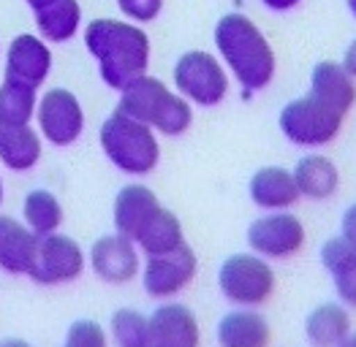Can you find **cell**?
<instances>
[{"label":"cell","instance_id":"6da1fadb","mask_svg":"<svg viewBox=\"0 0 356 347\" xmlns=\"http://www.w3.org/2000/svg\"><path fill=\"white\" fill-rule=\"evenodd\" d=\"M212 41H215L220 62L239 82L245 98L272 85L275 71H277L275 49L250 17L239 11L220 17L212 33Z\"/></svg>","mask_w":356,"mask_h":347},{"label":"cell","instance_id":"7a4b0ae2","mask_svg":"<svg viewBox=\"0 0 356 347\" xmlns=\"http://www.w3.org/2000/svg\"><path fill=\"white\" fill-rule=\"evenodd\" d=\"M85 46L112 90H122L147 74L149 38L131 19H92L85 28Z\"/></svg>","mask_w":356,"mask_h":347},{"label":"cell","instance_id":"3957f363","mask_svg":"<svg viewBox=\"0 0 356 347\" xmlns=\"http://www.w3.org/2000/svg\"><path fill=\"white\" fill-rule=\"evenodd\" d=\"M120 112L145 122L161 136H182L193 125V106L155 76H139L120 90Z\"/></svg>","mask_w":356,"mask_h":347},{"label":"cell","instance_id":"277c9868","mask_svg":"<svg viewBox=\"0 0 356 347\" xmlns=\"http://www.w3.org/2000/svg\"><path fill=\"white\" fill-rule=\"evenodd\" d=\"M98 139L109 163L128 176H145L155 171V166L161 163L158 133L120 109L104 119Z\"/></svg>","mask_w":356,"mask_h":347},{"label":"cell","instance_id":"5b68a950","mask_svg":"<svg viewBox=\"0 0 356 347\" xmlns=\"http://www.w3.org/2000/svg\"><path fill=\"white\" fill-rule=\"evenodd\" d=\"M343 119L346 117L340 112H334L324 101H318L307 92L302 98L289 101L280 109L277 125H280V133L291 144L305 146V149H321L340 136Z\"/></svg>","mask_w":356,"mask_h":347},{"label":"cell","instance_id":"8992f818","mask_svg":"<svg viewBox=\"0 0 356 347\" xmlns=\"http://www.w3.org/2000/svg\"><path fill=\"white\" fill-rule=\"evenodd\" d=\"M175 90L191 106H218L229 95V71L218 55L191 49L179 55L172 71Z\"/></svg>","mask_w":356,"mask_h":347},{"label":"cell","instance_id":"52a82bcc","mask_svg":"<svg viewBox=\"0 0 356 347\" xmlns=\"http://www.w3.org/2000/svg\"><path fill=\"white\" fill-rule=\"evenodd\" d=\"M218 288L234 307L259 310L275 293V271L267 258L256 253H237L220 263Z\"/></svg>","mask_w":356,"mask_h":347},{"label":"cell","instance_id":"ba28073f","mask_svg":"<svg viewBox=\"0 0 356 347\" xmlns=\"http://www.w3.org/2000/svg\"><path fill=\"white\" fill-rule=\"evenodd\" d=\"M35 122L41 139L55 146H71L85 133V109L71 90L52 87L38 98Z\"/></svg>","mask_w":356,"mask_h":347},{"label":"cell","instance_id":"9c48e42d","mask_svg":"<svg viewBox=\"0 0 356 347\" xmlns=\"http://www.w3.org/2000/svg\"><path fill=\"white\" fill-rule=\"evenodd\" d=\"M85 271V250L65 233H49L38 239L35 258L28 277L38 285H68Z\"/></svg>","mask_w":356,"mask_h":347},{"label":"cell","instance_id":"30bf717a","mask_svg":"<svg viewBox=\"0 0 356 347\" xmlns=\"http://www.w3.org/2000/svg\"><path fill=\"white\" fill-rule=\"evenodd\" d=\"M305 226L291 209L283 212H267L264 217L253 220L248 228V247L250 253L267 260L294 258L305 247Z\"/></svg>","mask_w":356,"mask_h":347},{"label":"cell","instance_id":"8fae6325","mask_svg":"<svg viewBox=\"0 0 356 347\" xmlns=\"http://www.w3.org/2000/svg\"><path fill=\"white\" fill-rule=\"evenodd\" d=\"M196 269H199L196 253L188 244H182L166 255H149L147 263L142 266V285L152 298L172 301L193 282Z\"/></svg>","mask_w":356,"mask_h":347},{"label":"cell","instance_id":"7c38bea8","mask_svg":"<svg viewBox=\"0 0 356 347\" xmlns=\"http://www.w3.org/2000/svg\"><path fill=\"white\" fill-rule=\"evenodd\" d=\"M90 266L98 280H104L109 285H125V282L136 280V274L142 271L139 247H136V242H131L128 236L118 231L101 236L90 247Z\"/></svg>","mask_w":356,"mask_h":347},{"label":"cell","instance_id":"4fadbf2b","mask_svg":"<svg viewBox=\"0 0 356 347\" xmlns=\"http://www.w3.org/2000/svg\"><path fill=\"white\" fill-rule=\"evenodd\" d=\"M49 71H52V52L41 35L22 33L11 38L6 52V79L38 90L47 82Z\"/></svg>","mask_w":356,"mask_h":347},{"label":"cell","instance_id":"5bb4252c","mask_svg":"<svg viewBox=\"0 0 356 347\" xmlns=\"http://www.w3.org/2000/svg\"><path fill=\"white\" fill-rule=\"evenodd\" d=\"M152 347H199L202 328L191 307L179 301H163L149 315Z\"/></svg>","mask_w":356,"mask_h":347},{"label":"cell","instance_id":"9a60e30c","mask_svg":"<svg viewBox=\"0 0 356 347\" xmlns=\"http://www.w3.org/2000/svg\"><path fill=\"white\" fill-rule=\"evenodd\" d=\"M215 337L220 347H269L272 325L259 310L237 307L218 320Z\"/></svg>","mask_w":356,"mask_h":347},{"label":"cell","instance_id":"2e32d148","mask_svg":"<svg viewBox=\"0 0 356 347\" xmlns=\"http://www.w3.org/2000/svg\"><path fill=\"white\" fill-rule=\"evenodd\" d=\"M161 201L145 185H125L115 198V228L128 236L131 242L139 239V233L149 226V220L158 214Z\"/></svg>","mask_w":356,"mask_h":347},{"label":"cell","instance_id":"e0dca14e","mask_svg":"<svg viewBox=\"0 0 356 347\" xmlns=\"http://www.w3.org/2000/svg\"><path fill=\"white\" fill-rule=\"evenodd\" d=\"M310 95L346 117L356 103V79L346 71L343 62L324 60L310 74Z\"/></svg>","mask_w":356,"mask_h":347},{"label":"cell","instance_id":"ac0fdd59","mask_svg":"<svg viewBox=\"0 0 356 347\" xmlns=\"http://www.w3.org/2000/svg\"><path fill=\"white\" fill-rule=\"evenodd\" d=\"M248 193H250V201L264 212H283L299 201L294 174L289 169H280V166L259 169L248 185Z\"/></svg>","mask_w":356,"mask_h":347},{"label":"cell","instance_id":"d6986e66","mask_svg":"<svg viewBox=\"0 0 356 347\" xmlns=\"http://www.w3.org/2000/svg\"><path fill=\"white\" fill-rule=\"evenodd\" d=\"M38 236L25 223L0 214V269L8 274H28L35 258Z\"/></svg>","mask_w":356,"mask_h":347},{"label":"cell","instance_id":"ffe728a7","mask_svg":"<svg viewBox=\"0 0 356 347\" xmlns=\"http://www.w3.org/2000/svg\"><path fill=\"white\" fill-rule=\"evenodd\" d=\"M41 133L33 125L0 122V163L11 171H30L41 160Z\"/></svg>","mask_w":356,"mask_h":347},{"label":"cell","instance_id":"44dd1931","mask_svg":"<svg viewBox=\"0 0 356 347\" xmlns=\"http://www.w3.org/2000/svg\"><path fill=\"white\" fill-rule=\"evenodd\" d=\"M291 174L297 182L299 198L327 201L340 187V171H337L334 160H329L327 155H316V152L305 155Z\"/></svg>","mask_w":356,"mask_h":347},{"label":"cell","instance_id":"7402d4cb","mask_svg":"<svg viewBox=\"0 0 356 347\" xmlns=\"http://www.w3.org/2000/svg\"><path fill=\"white\" fill-rule=\"evenodd\" d=\"M351 334V315L346 304H318L305 318V337L313 347H340Z\"/></svg>","mask_w":356,"mask_h":347},{"label":"cell","instance_id":"603a6c76","mask_svg":"<svg viewBox=\"0 0 356 347\" xmlns=\"http://www.w3.org/2000/svg\"><path fill=\"white\" fill-rule=\"evenodd\" d=\"M33 17H35V28H38L44 41L63 44L79 33L82 6H79V0H52L49 6L35 8Z\"/></svg>","mask_w":356,"mask_h":347},{"label":"cell","instance_id":"cb8c5ba5","mask_svg":"<svg viewBox=\"0 0 356 347\" xmlns=\"http://www.w3.org/2000/svg\"><path fill=\"white\" fill-rule=\"evenodd\" d=\"M185 244V231H182V223L175 212H169L166 206L158 209V214L149 220V226L139 233L136 239V247L145 253V255H166L172 250H177Z\"/></svg>","mask_w":356,"mask_h":347},{"label":"cell","instance_id":"d4e9b609","mask_svg":"<svg viewBox=\"0 0 356 347\" xmlns=\"http://www.w3.org/2000/svg\"><path fill=\"white\" fill-rule=\"evenodd\" d=\"M22 217H25V226L41 239V236L55 233L63 226V206H60L55 193L38 187V190H30L25 196Z\"/></svg>","mask_w":356,"mask_h":347},{"label":"cell","instance_id":"484cf974","mask_svg":"<svg viewBox=\"0 0 356 347\" xmlns=\"http://www.w3.org/2000/svg\"><path fill=\"white\" fill-rule=\"evenodd\" d=\"M35 106H38V95L33 87L3 79V85H0V122L30 125V119H35Z\"/></svg>","mask_w":356,"mask_h":347},{"label":"cell","instance_id":"4316f807","mask_svg":"<svg viewBox=\"0 0 356 347\" xmlns=\"http://www.w3.org/2000/svg\"><path fill=\"white\" fill-rule=\"evenodd\" d=\"M109 337L118 347H152L149 315L122 307L109 320Z\"/></svg>","mask_w":356,"mask_h":347},{"label":"cell","instance_id":"83f0119b","mask_svg":"<svg viewBox=\"0 0 356 347\" xmlns=\"http://www.w3.org/2000/svg\"><path fill=\"white\" fill-rule=\"evenodd\" d=\"M321 263H324V269H327L332 277L340 274V271H346L348 266L356 263V244L348 242L346 236H332V239L324 242V247H321Z\"/></svg>","mask_w":356,"mask_h":347},{"label":"cell","instance_id":"f1b7e54d","mask_svg":"<svg viewBox=\"0 0 356 347\" xmlns=\"http://www.w3.org/2000/svg\"><path fill=\"white\" fill-rule=\"evenodd\" d=\"M63 347H109V337L95 320H76L71 323Z\"/></svg>","mask_w":356,"mask_h":347},{"label":"cell","instance_id":"f546056e","mask_svg":"<svg viewBox=\"0 0 356 347\" xmlns=\"http://www.w3.org/2000/svg\"><path fill=\"white\" fill-rule=\"evenodd\" d=\"M118 6L131 22L142 25V22H152L161 14L163 0H118Z\"/></svg>","mask_w":356,"mask_h":347},{"label":"cell","instance_id":"4dcf8cb0","mask_svg":"<svg viewBox=\"0 0 356 347\" xmlns=\"http://www.w3.org/2000/svg\"><path fill=\"white\" fill-rule=\"evenodd\" d=\"M332 280H334V290H337L340 301H343L346 307H356V263L348 266L346 271L334 274Z\"/></svg>","mask_w":356,"mask_h":347},{"label":"cell","instance_id":"1f68e13d","mask_svg":"<svg viewBox=\"0 0 356 347\" xmlns=\"http://www.w3.org/2000/svg\"><path fill=\"white\" fill-rule=\"evenodd\" d=\"M340 236H346L348 242L356 244V203H351L343 214V223H340Z\"/></svg>","mask_w":356,"mask_h":347},{"label":"cell","instance_id":"d6a6232c","mask_svg":"<svg viewBox=\"0 0 356 347\" xmlns=\"http://www.w3.org/2000/svg\"><path fill=\"white\" fill-rule=\"evenodd\" d=\"M264 6H267L269 11H277V14H283V11H291V8H297L302 0H261Z\"/></svg>","mask_w":356,"mask_h":347},{"label":"cell","instance_id":"836d02e7","mask_svg":"<svg viewBox=\"0 0 356 347\" xmlns=\"http://www.w3.org/2000/svg\"><path fill=\"white\" fill-rule=\"evenodd\" d=\"M343 65H346V71L351 74L356 79V38L348 44V49H346V58H343Z\"/></svg>","mask_w":356,"mask_h":347},{"label":"cell","instance_id":"e575fe53","mask_svg":"<svg viewBox=\"0 0 356 347\" xmlns=\"http://www.w3.org/2000/svg\"><path fill=\"white\" fill-rule=\"evenodd\" d=\"M0 347H33L30 342H25V339H3L0 342Z\"/></svg>","mask_w":356,"mask_h":347},{"label":"cell","instance_id":"d590c367","mask_svg":"<svg viewBox=\"0 0 356 347\" xmlns=\"http://www.w3.org/2000/svg\"><path fill=\"white\" fill-rule=\"evenodd\" d=\"M25 3H28L30 8H33V11H35V8H44V6H49V3H52V0H25Z\"/></svg>","mask_w":356,"mask_h":347},{"label":"cell","instance_id":"8d00e7d4","mask_svg":"<svg viewBox=\"0 0 356 347\" xmlns=\"http://www.w3.org/2000/svg\"><path fill=\"white\" fill-rule=\"evenodd\" d=\"M340 347H356V334H354V331L348 334V339H346V342H343Z\"/></svg>","mask_w":356,"mask_h":347},{"label":"cell","instance_id":"74e56055","mask_svg":"<svg viewBox=\"0 0 356 347\" xmlns=\"http://www.w3.org/2000/svg\"><path fill=\"white\" fill-rule=\"evenodd\" d=\"M346 3H348V11L354 14V19H356V0H346Z\"/></svg>","mask_w":356,"mask_h":347},{"label":"cell","instance_id":"f35d334b","mask_svg":"<svg viewBox=\"0 0 356 347\" xmlns=\"http://www.w3.org/2000/svg\"><path fill=\"white\" fill-rule=\"evenodd\" d=\"M0 203H3V176H0Z\"/></svg>","mask_w":356,"mask_h":347}]
</instances>
